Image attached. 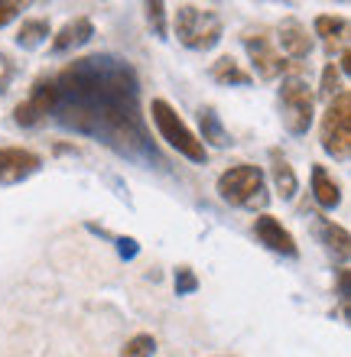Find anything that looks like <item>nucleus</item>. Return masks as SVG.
<instances>
[{
	"mask_svg": "<svg viewBox=\"0 0 351 357\" xmlns=\"http://www.w3.org/2000/svg\"><path fill=\"white\" fill-rule=\"evenodd\" d=\"M199 289V276L189 270V266H179L176 270V292L179 296H189V292H195Z\"/></svg>",
	"mask_w": 351,
	"mask_h": 357,
	"instance_id": "22",
	"label": "nucleus"
},
{
	"mask_svg": "<svg viewBox=\"0 0 351 357\" xmlns=\"http://www.w3.org/2000/svg\"><path fill=\"white\" fill-rule=\"evenodd\" d=\"M244 49H247V56H251V62H254V72L260 78H276V75H283V56L276 52L274 46H270V39L264 36V33H244Z\"/></svg>",
	"mask_w": 351,
	"mask_h": 357,
	"instance_id": "8",
	"label": "nucleus"
},
{
	"mask_svg": "<svg viewBox=\"0 0 351 357\" xmlns=\"http://www.w3.org/2000/svg\"><path fill=\"white\" fill-rule=\"evenodd\" d=\"M147 20H150L153 33L166 39V3H147Z\"/></svg>",
	"mask_w": 351,
	"mask_h": 357,
	"instance_id": "21",
	"label": "nucleus"
},
{
	"mask_svg": "<svg viewBox=\"0 0 351 357\" xmlns=\"http://www.w3.org/2000/svg\"><path fill=\"white\" fill-rule=\"evenodd\" d=\"M111 241L117 244V254H121L124 260H133V257L140 254V244H137L133 237H111Z\"/></svg>",
	"mask_w": 351,
	"mask_h": 357,
	"instance_id": "25",
	"label": "nucleus"
},
{
	"mask_svg": "<svg viewBox=\"0 0 351 357\" xmlns=\"http://www.w3.org/2000/svg\"><path fill=\"white\" fill-rule=\"evenodd\" d=\"M315 36L325 39V46L335 49V43H345V33H348V20L345 17H329V13H322V17H315L313 23Z\"/></svg>",
	"mask_w": 351,
	"mask_h": 357,
	"instance_id": "15",
	"label": "nucleus"
},
{
	"mask_svg": "<svg viewBox=\"0 0 351 357\" xmlns=\"http://www.w3.org/2000/svg\"><path fill=\"white\" fill-rule=\"evenodd\" d=\"M322 150L338 162L348 160L351 150V94L338 91L322 117Z\"/></svg>",
	"mask_w": 351,
	"mask_h": 357,
	"instance_id": "5",
	"label": "nucleus"
},
{
	"mask_svg": "<svg viewBox=\"0 0 351 357\" xmlns=\"http://www.w3.org/2000/svg\"><path fill=\"white\" fill-rule=\"evenodd\" d=\"M218 195L221 202L237 208H264L267 205V178L260 166L241 162L231 166L228 172H221L218 178Z\"/></svg>",
	"mask_w": 351,
	"mask_h": 357,
	"instance_id": "2",
	"label": "nucleus"
},
{
	"mask_svg": "<svg viewBox=\"0 0 351 357\" xmlns=\"http://www.w3.org/2000/svg\"><path fill=\"white\" fill-rule=\"evenodd\" d=\"M254 234L257 241L267 247V250H274V254H283V257H296V241L293 234L286 231L274 215H260L254 221Z\"/></svg>",
	"mask_w": 351,
	"mask_h": 357,
	"instance_id": "10",
	"label": "nucleus"
},
{
	"mask_svg": "<svg viewBox=\"0 0 351 357\" xmlns=\"http://www.w3.org/2000/svg\"><path fill=\"white\" fill-rule=\"evenodd\" d=\"M20 10H23V3H20V0H0V29L7 26L10 20H17Z\"/></svg>",
	"mask_w": 351,
	"mask_h": 357,
	"instance_id": "24",
	"label": "nucleus"
},
{
	"mask_svg": "<svg viewBox=\"0 0 351 357\" xmlns=\"http://www.w3.org/2000/svg\"><path fill=\"white\" fill-rule=\"evenodd\" d=\"M150 114H153V123H156V130H160V137L166 143H170L172 150H179L186 160L192 162H205V143L195 137V133L182 123V117L170 107V101H163V98H156V101L150 104Z\"/></svg>",
	"mask_w": 351,
	"mask_h": 357,
	"instance_id": "3",
	"label": "nucleus"
},
{
	"mask_svg": "<svg viewBox=\"0 0 351 357\" xmlns=\"http://www.w3.org/2000/svg\"><path fill=\"white\" fill-rule=\"evenodd\" d=\"M91 36H95V23H91L88 17H78L56 33V39H52V52H59V56H62V52H72L75 46H85Z\"/></svg>",
	"mask_w": 351,
	"mask_h": 357,
	"instance_id": "12",
	"label": "nucleus"
},
{
	"mask_svg": "<svg viewBox=\"0 0 351 357\" xmlns=\"http://www.w3.org/2000/svg\"><path fill=\"white\" fill-rule=\"evenodd\" d=\"M43 160L36 153L20 150V146H0V185H13V182H23L33 172H39Z\"/></svg>",
	"mask_w": 351,
	"mask_h": 357,
	"instance_id": "9",
	"label": "nucleus"
},
{
	"mask_svg": "<svg viewBox=\"0 0 351 357\" xmlns=\"http://www.w3.org/2000/svg\"><path fill=\"white\" fill-rule=\"evenodd\" d=\"M338 299L342 305L348 302V270H338Z\"/></svg>",
	"mask_w": 351,
	"mask_h": 357,
	"instance_id": "26",
	"label": "nucleus"
},
{
	"mask_svg": "<svg viewBox=\"0 0 351 357\" xmlns=\"http://www.w3.org/2000/svg\"><path fill=\"white\" fill-rule=\"evenodd\" d=\"M313 198L322 208H338L342 205V188L322 166H313Z\"/></svg>",
	"mask_w": 351,
	"mask_h": 357,
	"instance_id": "13",
	"label": "nucleus"
},
{
	"mask_svg": "<svg viewBox=\"0 0 351 357\" xmlns=\"http://www.w3.org/2000/svg\"><path fill=\"white\" fill-rule=\"evenodd\" d=\"M211 78H215L218 85H251V75H247L231 56H221L218 62L211 66Z\"/></svg>",
	"mask_w": 351,
	"mask_h": 357,
	"instance_id": "17",
	"label": "nucleus"
},
{
	"mask_svg": "<svg viewBox=\"0 0 351 357\" xmlns=\"http://www.w3.org/2000/svg\"><path fill=\"white\" fill-rule=\"evenodd\" d=\"M56 121L66 130L107 143L117 156L163 166L140 114V82L130 62L117 56L75 59L52 78Z\"/></svg>",
	"mask_w": 351,
	"mask_h": 357,
	"instance_id": "1",
	"label": "nucleus"
},
{
	"mask_svg": "<svg viewBox=\"0 0 351 357\" xmlns=\"http://www.w3.org/2000/svg\"><path fill=\"white\" fill-rule=\"evenodd\" d=\"M319 237H322V244L329 247V250H335L338 257H348V244L351 237L345 227L332 225V221H319Z\"/></svg>",
	"mask_w": 351,
	"mask_h": 357,
	"instance_id": "19",
	"label": "nucleus"
},
{
	"mask_svg": "<svg viewBox=\"0 0 351 357\" xmlns=\"http://www.w3.org/2000/svg\"><path fill=\"white\" fill-rule=\"evenodd\" d=\"M199 123H202V137H205L211 146H218V150L231 146V133L221 127L215 107H202V111H199Z\"/></svg>",
	"mask_w": 351,
	"mask_h": 357,
	"instance_id": "14",
	"label": "nucleus"
},
{
	"mask_svg": "<svg viewBox=\"0 0 351 357\" xmlns=\"http://www.w3.org/2000/svg\"><path fill=\"white\" fill-rule=\"evenodd\" d=\"M49 39V23L46 20H23V26L17 29V46L20 49H36Z\"/></svg>",
	"mask_w": 351,
	"mask_h": 357,
	"instance_id": "18",
	"label": "nucleus"
},
{
	"mask_svg": "<svg viewBox=\"0 0 351 357\" xmlns=\"http://www.w3.org/2000/svg\"><path fill=\"white\" fill-rule=\"evenodd\" d=\"M176 36H179L182 46L195 49V52L211 49V46H218V39H221V20L211 10L186 3V7L176 10Z\"/></svg>",
	"mask_w": 351,
	"mask_h": 357,
	"instance_id": "4",
	"label": "nucleus"
},
{
	"mask_svg": "<svg viewBox=\"0 0 351 357\" xmlns=\"http://www.w3.org/2000/svg\"><path fill=\"white\" fill-rule=\"evenodd\" d=\"M338 85H342V72L335 68V62H329L322 72V88H319V91H322L325 98H335V88Z\"/></svg>",
	"mask_w": 351,
	"mask_h": 357,
	"instance_id": "23",
	"label": "nucleus"
},
{
	"mask_svg": "<svg viewBox=\"0 0 351 357\" xmlns=\"http://www.w3.org/2000/svg\"><path fill=\"white\" fill-rule=\"evenodd\" d=\"M153 351H156L153 335H133V338L124 344L121 357H153Z\"/></svg>",
	"mask_w": 351,
	"mask_h": 357,
	"instance_id": "20",
	"label": "nucleus"
},
{
	"mask_svg": "<svg viewBox=\"0 0 351 357\" xmlns=\"http://www.w3.org/2000/svg\"><path fill=\"white\" fill-rule=\"evenodd\" d=\"M270 160H274V185H276V192L283 198H293L296 195V172H293V166L280 156V150H270Z\"/></svg>",
	"mask_w": 351,
	"mask_h": 357,
	"instance_id": "16",
	"label": "nucleus"
},
{
	"mask_svg": "<svg viewBox=\"0 0 351 357\" xmlns=\"http://www.w3.org/2000/svg\"><path fill=\"white\" fill-rule=\"evenodd\" d=\"M280 46H283V52L290 59H296V62H303V59L313 56V36L306 33V26L299 23V20H283L280 23Z\"/></svg>",
	"mask_w": 351,
	"mask_h": 357,
	"instance_id": "11",
	"label": "nucleus"
},
{
	"mask_svg": "<svg viewBox=\"0 0 351 357\" xmlns=\"http://www.w3.org/2000/svg\"><path fill=\"white\" fill-rule=\"evenodd\" d=\"M49 114H56V85L49 78H39L27 101H20L13 107V121L20 127H36V123L46 121Z\"/></svg>",
	"mask_w": 351,
	"mask_h": 357,
	"instance_id": "7",
	"label": "nucleus"
},
{
	"mask_svg": "<svg viewBox=\"0 0 351 357\" xmlns=\"http://www.w3.org/2000/svg\"><path fill=\"white\" fill-rule=\"evenodd\" d=\"M280 104H283V123L293 137H303L313 127L315 117V94L309 91L303 78H286L280 88Z\"/></svg>",
	"mask_w": 351,
	"mask_h": 357,
	"instance_id": "6",
	"label": "nucleus"
}]
</instances>
